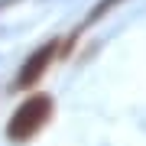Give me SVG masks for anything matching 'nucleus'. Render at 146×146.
Wrapping results in <instances>:
<instances>
[{
    "label": "nucleus",
    "mask_w": 146,
    "mask_h": 146,
    "mask_svg": "<svg viewBox=\"0 0 146 146\" xmlns=\"http://www.w3.org/2000/svg\"><path fill=\"white\" fill-rule=\"evenodd\" d=\"M55 117V98L49 91H26V98L13 107L3 133L10 143H29L46 130V123Z\"/></svg>",
    "instance_id": "f257e3e1"
},
{
    "label": "nucleus",
    "mask_w": 146,
    "mask_h": 146,
    "mask_svg": "<svg viewBox=\"0 0 146 146\" xmlns=\"http://www.w3.org/2000/svg\"><path fill=\"white\" fill-rule=\"evenodd\" d=\"M55 58H62V42H58V39L42 42L36 52L26 55V62L20 65V72H16V78H13L10 88H13V91H33L42 78H46V72L52 68Z\"/></svg>",
    "instance_id": "f03ea898"
},
{
    "label": "nucleus",
    "mask_w": 146,
    "mask_h": 146,
    "mask_svg": "<svg viewBox=\"0 0 146 146\" xmlns=\"http://www.w3.org/2000/svg\"><path fill=\"white\" fill-rule=\"evenodd\" d=\"M117 3H120V0H98V3H94V10L88 13V20H84V26H91V23H98L101 16H104V13H110V10H114Z\"/></svg>",
    "instance_id": "7ed1b4c3"
}]
</instances>
